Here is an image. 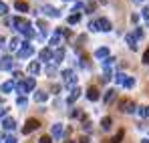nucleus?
Here are the masks:
<instances>
[{
	"mask_svg": "<svg viewBox=\"0 0 149 143\" xmlns=\"http://www.w3.org/2000/svg\"><path fill=\"white\" fill-rule=\"evenodd\" d=\"M87 99H89V101H99V89H97V87H91V89L87 91Z\"/></svg>",
	"mask_w": 149,
	"mask_h": 143,
	"instance_id": "obj_9",
	"label": "nucleus"
},
{
	"mask_svg": "<svg viewBox=\"0 0 149 143\" xmlns=\"http://www.w3.org/2000/svg\"><path fill=\"white\" fill-rule=\"evenodd\" d=\"M141 143H149V139H143V141H141Z\"/></svg>",
	"mask_w": 149,
	"mask_h": 143,
	"instance_id": "obj_43",
	"label": "nucleus"
},
{
	"mask_svg": "<svg viewBox=\"0 0 149 143\" xmlns=\"http://www.w3.org/2000/svg\"><path fill=\"white\" fill-rule=\"evenodd\" d=\"M143 63H145V65H149V48L143 52Z\"/></svg>",
	"mask_w": 149,
	"mask_h": 143,
	"instance_id": "obj_35",
	"label": "nucleus"
},
{
	"mask_svg": "<svg viewBox=\"0 0 149 143\" xmlns=\"http://www.w3.org/2000/svg\"><path fill=\"white\" fill-rule=\"evenodd\" d=\"M12 67H14V61H12L10 57H4L2 63H0V69H2V71H10Z\"/></svg>",
	"mask_w": 149,
	"mask_h": 143,
	"instance_id": "obj_7",
	"label": "nucleus"
},
{
	"mask_svg": "<svg viewBox=\"0 0 149 143\" xmlns=\"http://www.w3.org/2000/svg\"><path fill=\"white\" fill-rule=\"evenodd\" d=\"M32 52H34V48L30 47V45H28V43H24V45H22V47L18 48V59H28V57H30V54H32Z\"/></svg>",
	"mask_w": 149,
	"mask_h": 143,
	"instance_id": "obj_3",
	"label": "nucleus"
},
{
	"mask_svg": "<svg viewBox=\"0 0 149 143\" xmlns=\"http://www.w3.org/2000/svg\"><path fill=\"white\" fill-rule=\"evenodd\" d=\"M125 43H127V47L131 48V50H135V48H137V38H135L131 32H129V34H125Z\"/></svg>",
	"mask_w": 149,
	"mask_h": 143,
	"instance_id": "obj_8",
	"label": "nucleus"
},
{
	"mask_svg": "<svg viewBox=\"0 0 149 143\" xmlns=\"http://www.w3.org/2000/svg\"><path fill=\"white\" fill-rule=\"evenodd\" d=\"M63 79H65V85H67V87H69V85L73 87L74 83H77V77H74V73H73V71H69V69H67V71H63Z\"/></svg>",
	"mask_w": 149,
	"mask_h": 143,
	"instance_id": "obj_6",
	"label": "nucleus"
},
{
	"mask_svg": "<svg viewBox=\"0 0 149 143\" xmlns=\"http://www.w3.org/2000/svg\"><path fill=\"white\" fill-rule=\"evenodd\" d=\"M79 97H81V89H79V87H74L73 91H71V95H69V99H67V103L71 105V103H74Z\"/></svg>",
	"mask_w": 149,
	"mask_h": 143,
	"instance_id": "obj_11",
	"label": "nucleus"
},
{
	"mask_svg": "<svg viewBox=\"0 0 149 143\" xmlns=\"http://www.w3.org/2000/svg\"><path fill=\"white\" fill-rule=\"evenodd\" d=\"M131 34H133V36H135L137 40H139V38H143V28H141V26H135Z\"/></svg>",
	"mask_w": 149,
	"mask_h": 143,
	"instance_id": "obj_21",
	"label": "nucleus"
},
{
	"mask_svg": "<svg viewBox=\"0 0 149 143\" xmlns=\"http://www.w3.org/2000/svg\"><path fill=\"white\" fill-rule=\"evenodd\" d=\"M58 40H61V36H58V34H54V36L50 38V45H58Z\"/></svg>",
	"mask_w": 149,
	"mask_h": 143,
	"instance_id": "obj_34",
	"label": "nucleus"
},
{
	"mask_svg": "<svg viewBox=\"0 0 149 143\" xmlns=\"http://www.w3.org/2000/svg\"><path fill=\"white\" fill-rule=\"evenodd\" d=\"M2 43H4V40H2V38H0V45H2Z\"/></svg>",
	"mask_w": 149,
	"mask_h": 143,
	"instance_id": "obj_44",
	"label": "nucleus"
},
{
	"mask_svg": "<svg viewBox=\"0 0 149 143\" xmlns=\"http://www.w3.org/2000/svg\"><path fill=\"white\" fill-rule=\"evenodd\" d=\"M111 125H113V119H111V117H103V119H101V127H103L105 131L111 129Z\"/></svg>",
	"mask_w": 149,
	"mask_h": 143,
	"instance_id": "obj_16",
	"label": "nucleus"
},
{
	"mask_svg": "<svg viewBox=\"0 0 149 143\" xmlns=\"http://www.w3.org/2000/svg\"><path fill=\"white\" fill-rule=\"evenodd\" d=\"M119 109H121L123 113H135V111H137V105H135L133 101H129V99H123V101L119 103Z\"/></svg>",
	"mask_w": 149,
	"mask_h": 143,
	"instance_id": "obj_2",
	"label": "nucleus"
},
{
	"mask_svg": "<svg viewBox=\"0 0 149 143\" xmlns=\"http://www.w3.org/2000/svg\"><path fill=\"white\" fill-rule=\"evenodd\" d=\"M12 89H14V81H8V83L2 85V93H10Z\"/></svg>",
	"mask_w": 149,
	"mask_h": 143,
	"instance_id": "obj_22",
	"label": "nucleus"
},
{
	"mask_svg": "<svg viewBox=\"0 0 149 143\" xmlns=\"http://www.w3.org/2000/svg\"><path fill=\"white\" fill-rule=\"evenodd\" d=\"M95 26H97V30H103V32H109L113 26L111 22L107 20V18H99V20H95Z\"/></svg>",
	"mask_w": 149,
	"mask_h": 143,
	"instance_id": "obj_5",
	"label": "nucleus"
},
{
	"mask_svg": "<svg viewBox=\"0 0 149 143\" xmlns=\"http://www.w3.org/2000/svg\"><path fill=\"white\" fill-rule=\"evenodd\" d=\"M4 129H8V131H14V127H16V121L14 119H4Z\"/></svg>",
	"mask_w": 149,
	"mask_h": 143,
	"instance_id": "obj_15",
	"label": "nucleus"
},
{
	"mask_svg": "<svg viewBox=\"0 0 149 143\" xmlns=\"http://www.w3.org/2000/svg\"><path fill=\"white\" fill-rule=\"evenodd\" d=\"M79 141H81V143H91V139H89V137H81Z\"/></svg>",
	"mask_w": 149,
	"mask_h": 143,
	"instance_id": "obj_42",
	"label": "nucleus"
},
{
	"mask_svg": "<svg viewBox=\"0 0 149 143\" xmlns=\"http://www.w3.org/2000/svg\"><path fill=\"white\" fill-rule=\"evenodd\" d=\"M125 77H127V75H123V73H117V75H115V83H117V85H123Z\"/></svg>",
	"mask_w": 149,
	"mask_h": 143,
	"instance_id": "obj_28",
	"label": "nucleus"
},
{
	"mask_svg": "<svg viewBox=\"0 0 149 143\" xmlns=\"http://www.w3.org/2000/svg\"><path fill=\"white\" fill-rule=\"evenodd\" d=\"M133 85H135V79L133 77H125V81H123L125 89H133Z\"/></svg>",
	"mask_w": 149,
	"mask_h": 143,
	"instance_id": "obj_19",
	"label": "nucleus"
},
{
	"mask_svg": "<svg viewBox=\"0 0 149 143\" xmlns=\"http://www.w3.org/2000/svg\"><path fill=\"white\" fill-rule=\"evenodd\" d=\"M0 103H2V99H0Z\"/></svg>",
	"mask_w": 149,
	"mask_h": 143,
	"instance_id": "obj_45",
	"label": "nucleus"
},
{
	"mask_svg": "<svg viewBox=\"0 0 149 143\" xmlns=\"http://www.w3.org/2000/svg\"><path fill=\"white\" fill-rule=\"evenodd\" d=\"M131 22H133V24L139 22V14H131Z\"/></svg>",
	"mask_w": 149,
	"mask_h": 143,
	"instance_id": "obj_39",
	"label": "nucleus"
},
{
	"mask_svg": "<svg viewBox=\"0 0 149 143\" xmlns=\"http://www.w3.org/2000/svg\"><path fill=\"white\" fill-rule=\"evenodd\" d=\"M95 57H97V59H101V61H105V59L109 57V48H107V47L97 48V50H95Z\"/></svg>",
	"mask_w": 149,
	"mask_h": 143,
	"instance_id": "obj_10",
	"label": "nucleus"
},
{
	"mask_svg": "<svg viewBox=\"0 0 149 143\" xmlns=\"http://www.w3.org/2000/svg\"><path fill=\"white\" fill-rule=\"evenodd\" d=\"M34 85H36V81L30 77V79H26V81H22V83H18L16 89H18V93H28V91L34 89Z\"/></svg>",
	"mask_w": 149,
	"mask_h": 143,
	"instance_id": "obj_1",
	"label": "nucleus"
},
{
	"mask_svg": "<svg viewBox=\"0 0 149 143\" xmlns=\"http://www.w3.org/2000/svg\"><path fill=\"white\" fill-rule=\"evenodd\" d=\"M113 63H115V59H113V57H107V59L103 61V67H105V71H109V67H111Z\"/></svg>",
	"mask_w": 149,
	"mask_h": 143,
	"instance_id": "obj_25",
	"label": "nucleus"
},
{
	"mask_svg": "<svg viewBox=\"0 0 149 143\" xmlns=\"http://www.w3.org/2000/svg\"><path fill=\"white\" fill-rule=\"evenodd\" d=\"M115 93H117L115 89H109V91L105 93V103H111V101L115 99Z\"/></svg>",
	"mask_w": 149,
	"mask_h": 143,
	"instance_id": "obj_20",
	"label": "nucleus"
},
{
	"mask_svg": "<svg viewBox=\"0 0 149 143\" xmlns=\"http://www.w3.org/2000/svg\"><path fill=\"white\" fill-rule=\"evenodd\" d=\"M16 10H20V12H26V10H28V4L18 0V2H16Z\"/></svg>",
	"mask_w": 149,
	"mask_h": 143,
	"instance_id": "obj_26",
	"label": "nucleus"
},
{
	"mask_svg": "<svg viewBox=\"0 0 149 143\" xmlns=\"http://www.w3.org/2000/svg\"><path fill=\"white\" fill-rule=\"evenodd\" d=\"M143 18H145V22H147V26H149V6L143 8Z\"/></svg>",
	"mask_w": 149,
	"mask_h": 143,
	"instance_id": "obj_31",
	"label": "nucleus"
},
{
	"mask_svg": "<svg viewBox=\"0 0 149 143\" xmlns=\"http://www.w3.org/2000/svg\"><path fill=\"white\" fill-rule=\"evenodd\" d=\"M50 135H52L54 139H58V137L63 135V125H61V123H56V125H52V131H50Z\"/></svg>",
	"mask_w": 149,
	"mask_h": 143,
	"instance_id": "obj_12",
	"label": "nucleus"
},
{
	"mask_svg": "<svg viewBox=\"0 0 149 143\" xmlns=\"http://www.w3.org/2000/svg\"><path fill=\"white\" fill-rule=\"evenodd\" d=\"M123 135H125V131L121 129V131H119V133H117V135H115V137L111 139V143H121V139H123Z\"/></svg>",
	"mask_w": 149,
	"mask_h": 143,
	"instance_id": "obj_27",
	"label": "nucleus"
},
{
	"mask_svg": "<svg viewBox=\"0 0 149 143\" xmlns=\"http://www.w3.org/2000/svg\"><path fill=\"white\" fill-rule=\"evenodd\" d=\"M47 73H49L50 77H52V75H54V73H56V69H54V67H52V65H49V67H47Z\"/></svg>",
	"mask_w": 149,
	"mask_h": 143,
	"instance_id": "obj_36",
	"label": "nucleus"
},
{
	"mask_svg": "<svg viewBox=\"0 0 149 143\" xmlns=\"http://www.w3.org/2000/svg\"><path fill=\"white\" fill-rule=\"evenodd\" d=\"M6 113H8V109H6V107H2V109H0V119H2Z\"/></svg>",
	"mask_w": 149,
	"mask_h": 143,
	"instance_id": "obj_41",
	"label": "nucleus"
},
{
	"mask_svg": "<svg viewBox=\"0 0 149 143\" xmlns=\"http://www.w3.org/2000/svg\"><path fill=\"white\" fill-rule=\"evenodd\" d=\"M79 20H81V14H71V16H69V22L71 24H77Z\"/></svg>",
	"mask_w": 149,
	"mask_h": 143,
	"instance_id": "obj_29",
	"label": "nucleus"
},
{
	"mask_svg": "<svg viewBox=\"0 0 149 143\" xmlns=\"http://www.w3.org/2000/svg\"><path fill=\"white\" fill-rule=\"evenodd\" d=\"M139 115H141L143 119H147V117H149V105H145V107H139Z\"/></svg>",
	"mask_w": 149,
	"mask_h": 143,
	"instance_id": "obj_24",
	"label": "nucleus"
},
{
	"mask_svg": "<svg viewBox=\"0 0 149 143\" xmlns=\"http://www.w3.org/2000/svg\"><path fill=\"white\" fill-rule=\"evenodd\" d=\"M79 115H81V111H79V109H73V111H71V117H79Z\"/></svg>",
	"mask_w": 149,
	"mask_h": 143,
	"instance_id": "obj_40",
	"label": "nucleus"
},
{
	"mask_svg": "<svg viewBox=\"0 0 149 143\" xmlns=\"http://www.w3.org/2000/svg\"><path fill=\"white\" fill-rule=\"evenodd\" d=\"M47 99H49V93H45V91H36L34 93V101L36 103H45Z\"/></svg>",
	"mask_w": 149,
	"mask_h": 143,
	"instance_id": "obj_13",
	"label": "nucleus"
},
{
	"mask_svg": "<svg viewBox=\"0 0 149 143\" xmlns=\"http://www.w3.org/2000/svg\"><path fill=\"white\" fill-rule=\"evenodd\" d=\"M18 45H20V40H18V38H12V40H10V48H12V50H16Z\"/></svg>",
	"mask_w": 149,
	"mask_h": 143,
	"instance_id": "obj_30",
	"label": "nucleus"
},
{
	"mask_svg": "<svg viewBox=\"0 0 149 143\" xmlns=\"http://www.w3.org/2000/svg\"><path fill=\"white\" fill-rule=\"evenodd\" d=\"M38 127H40V123H38L36 119H28V121H26V125H24V129H22V133L28 135V133H32V131L38 129Z\"/></svg>",
	"mask_w": 149,
	"mask_h": 143,
	"instance_id": "obj_4",
	"label": "nucleus"
},
{
	"mask_svg": "<svg viewBox=\"0 0 149 143\" xmlns=\"http://www.w3.org/2000/svg\"><path fill=\"white\" fill-rule=\"evenodd\" d=\"M38 143H52V137L45 135V137H40V139H38Z\"/></svg>",
	"mask_w": 149,
	"mask_h": 143,
	"instance_id": "obj_32",
	"label": "nucleus"
},
{
	"mask_svg": "<svg viewBox=\"0 0 149 143\" xmlns=\"http://www.w3.org/2000/svg\"><path fill=\"white\" fill-rule=\"evenodd\" d=\"M42 10H45L49 16H58V10H56V8H52V6H45Z\"/></svg>",
	"mask_w": 149,
	"mask_h": 143,
	"instance_id": "obj_23",
	"label": "nucleus"
},
{
	"mask_svg": "<svg viewBox=\"0 0 149 143\" xmlns=\"http://www.w3.org/2000/svg\"><path fill=\"white\" fill-rule=\"evenodd\" d=\"M38 71H40V65L38 63H30L28 65V73L30 75H38Z\"/></svg>",
	"mask_w": 149,
	"mask_h": 143,
	"instance_id": "obj_18",
	"label": "nucleus"
},
{
	"mask_svg": "<svg viewBox=\"0 0 149 143\" xmlns=\"http://www.w3.org/2000/svg\"><path fill=\"white\" fill-rule=\"evenodd\" d=\"M38 57H40V61H50V59H52V50H50V48H42Z\"/></svg>",
	"mask_w": 149,
	"mask_h": 143,
	"instance_id": "obj_14",
	"label": "nucleus"
},
{
	"mask_svg": "<svg viewBox=\"0 0 149 143\" xmlns=\"http://www.w3.org/2000/svg\"><path fill=\"white\" fill-rule=\"evenodd\" d=\"M4 143H16V137H12V135H10V137H6V139H4Z\"/></svg>",
	"mask_w": 149,
	"mask_h": 143,
	"instance_id": "obj_38",
	"label": "nucleus"
},
{
	"mask_svg": "<svg viewBox=\"0 0 149 143\" xmlns=\"http://www.w3.org/2000/svg\"><path fill=\"white\" fill-rule=\"evenodd\" d=\"M52 59H54V63H61V61L65 59V50H63V48H58V50H54V54H52Z\"/></svg>",
	"mask_w": 149,
	"mask_h": 143,
	"instance_id": "obj_17",
	"label": "nucleus"
},
{
	"mask_svg": "<svg viewBox=\"0 0 149 143\" xmlns=\"http://www.w3.org/2000/svg\"><path fill=\"white\" fill-rule=\"evenodd\" d=\"M6 12H8V8H6V4H2V2H0V14H6Z\"/></svg>",
	"mask_w": 149,
	"mask_h": 143,
	"instance_id": "obj_37",
	"label": "nucleus"
},
{
	"mask_svg": "<svg viewBox=\"0 0 149 143\" xmlns=\"http://www.w3.org/2000/svg\"><path fill=\"white\" fill-rule=\"evenodd\" d=\"M16 105H18V107H26V99H24V97H18Z\"/></svg>",
	"mask_w": 149,
	"mask_h": 143,
	"instance_id": "obj_33",
	"label": "nucleus"
}]
</instances>
